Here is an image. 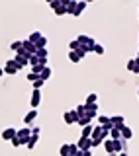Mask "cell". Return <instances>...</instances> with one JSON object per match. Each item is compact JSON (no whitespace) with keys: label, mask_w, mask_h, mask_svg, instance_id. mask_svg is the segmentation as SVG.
<instances>
[{"label":"cell","mask_w":139,"mask_h":156,"mask_svg":"<svg viewBox=\"0 0 139 156\" xmlns=\"http://www.w3.org/2000/svg\"><path fill=\"white\" fill-rule=\"evenodd\" d=\"M22 47H24V53H26L28 57H32V55H36V53H37V45H33L29 39H24V41H22Z\"/></svg>","instance_id":"6da1fadb"},{"label":"cell","mask_w":139,"mask_h":156,"mask_svg":"<svg viewBox=\"0 0 139 156\" xmlns=\"http://www.w3.org/2000/svg\"><path fill=\"white\" fill-rule=\"evenodd\" d=\"M39 104H41V92H39V90H33L32 96H29V105H32V109H37Z\"/></svg>","instance_id":"7a4b0ae2"},{"label":"cell","mask_w":139,"mask_h":156,"mask_svg":"<svg viewBox=\"0 0 139 156\" xmlns=\"http://www.w3.org/2000/svg\"><path fill=\"white\" fill-rule=\"evenodd\" d=\"M14 62H16L18 68H26L29 65V57H26V55H14Z\"/></svg>","instance_id":"3957f363"},{"label":"cell","mask_w":139,"mask_h":156,"mask_svg":"<svg viewBox=\"0 0 139 156\" xmlns=\"http://www.w3.org/2000/svg\"><path fill=\"white\" fill-rule=\"evenodd\" d=\"M77 144H78V148L82 150H92V139H84V136H81V139L77 140Z\"/></svg>","instance_id":"277c9868"},{"label":"cell","mask_w":139,"mask_h":156,"mask_svg":"<svg viewBox=\"0 0 139 156\" xmlns=\"http://www.w3.org/2000/svg\"><path fill=\"white\" fill-rule=\"evenodd\" d=\"M63 119H65V123H67V125H74V123H77V119H78V115L74 113V109H69V111H65Z\"/></svg>","instance_id":"5b68a950"},{"label":"cell","mask_w":139,"mask_h":156,"mask_svg":"<svg viewBox=\"0 0 139 156\" xmlns=\"http://www.w3.org/2000/svg\"><path fill=\"white\" fill-rule=\"evenodd\" d=\"M18 70H20V68L16 66V62H14V58H12V61H6V65H4V72H6V74L14 76V74H16Z\"/></svg>","instance_id":"8992f818"},{"label":"cell","mask_w":139,"mask_h":156,"mask_svg":"<svg viewBox=\"0 0 139 156\" xmlns=\"http://www.w3.org/2000/svg\"><path fill=\"white\" fill-rule=\"evenodd\" d=\"M18 136V131L14 129V127H6V129L2 131V139L4 140H12V139H16Z\"/></svg>","instance_id":"52a82bcc"},{"label":"cell","mask_w":139,"mask_h":156,"mask_svg":"<svg viewBox=\"0 0 139 156\" xmlns=\"http://www.w3.org/2000/svg\"><path fill=\"white\" fill-rule=\"evenodd\" d=\"M112 125L118 127V129L126 127V117H123V115H114V117H112Z\"/></svg>","instance_id":"ba28073f"},{"label":"cell","mask_w":139,"mask_h":156,"mask_svg":"<svg viewBox=\"0 0 139 156\" xmlns=\"http://www.w3.org/2000/svg\"><path fill=\"white\" fill-rule=\"evenodd\" d=\"M77 41L81 43L82 47H86V45H96V41H94L92 37H88V35H78V37H77Z\"/></svg>","instance_id":"9c48e42d"},{"label":"cell","mask_w":139,"mask_h":156,"mask_svg":"<svg viewBox=\"0 0 139 156\" xmlns=\"http://www.w3.org/2000/svg\"><path fill=\"white\" fill-rule=\"evenodd\" d=\"M96 115H98V105H96V104H92V105H86V117H88V119L92 121Z\"/></svg>","instance_id":"30bf717a"},{"label":"cell","mask_w":139,"mask_h":156,"mask_svg":"<svg viewBox=\"0 0 139 156\" xmlns=\"http://www.w3.org/2000/svg\"><path fill=\"white\" fill-rule=\"evenodd\" d=\"M86 6H88V4L84 2V0H78V2H77V8H74V12H73V16H81L84 10H86Z\"/></svg>","instance_id":"8fae6325"},{"label":"cell","mask_w":139,"mask_h":156,"mask_svg":"<svg viewBox=\"0 0 139 156\" xmlns=\"http://www.w3.org/2000/svg\"><path fill=\"white\" fill-rule=\"evenodd\" d=\"M32 136V131H29V127H22V129H18V139H22V140H26Z\"/></svg>","instance_id":"7c38bea8"},{"label":"cell","mask_w":139,"mask_h":156,"mask_svg":"<svg viewBox=\"0 0 139 156\" xmlns=\"http://www.w3.org/2000/svg\"><path fill=\"white\" fill-rule=\"evenodd\" d=\"M36 117H37V109H29L28 113L24 115V123H26V125H29L33 119H36Z\"/></svg>","instance_id":"4fadbf2b"},{"label":"cell","mask_w":139,"mask_h":156,"mask_svg":"<svg viewBox=\"0 0 139 156\" xmlns=\"http://www.w3.org/2000/svg\"><path fill=\"white\" fill-rule=\"evenodd\" d=\"M102 146H104V150H106L108 156H110V154H116V152H114V140H112V139H106Z\"/></svg>","instance_id":"5bb4252c"},{"label":"cell","mask_w":139,"mask_h":156,"mask_svg":"<svg viewBox=\"0 0 139 156\" xmlns=\"http://www.w3.org/2000/svg\"><path fill=\"white\" fill-rule=\"evenodd\" d=\"M131 136H133V131L130 129V127H122V140H131Z\"/></svg>","instance_id":"9a60e30c"},{"label":"cell","mask_w":139,"mask_h":156,"mask_svg":"<svg viewBox=\"0 0 139 156\" xmlns=\"http://www.w3.org/2000/svg\"><path fill=\"white\" fill-rule=\"evenodd\" d=\"M92 131H94V125H86V127H82L81 136H84V139H90V136H92Z\"/></svg>","instance_id":"2e32d148"},{"label":"cell","mask_w":139,"mask_h":156,"mask_svg":"<svg viewBox=\"0 0 139 156\" xmlns=\"http://www.w3.org/2000/svg\"><path fill=\"white\" fill-rule=\"evenodd\" d=\"M41 37H43V35H41V31H32L28 39L33 43V45H37V43H39V39H41Z\"/></svg>","instance_id":"e0dca14e"},{"label":"cell","mask_w":139,"mask_h":156,"mask_svg":"<svg viewBox=\"0 0 139 156\" xmlns=\"http://www.w3.org/2000/svg\"><path fill=\"white\" fill-rule=\"evenodd\" d=\"M98 123H100L102 127H114L112 125V117H108V115H100V117H98Z\"/></svg>","instance_id":"ac0fdd59"},{"label":"cell","mask_w":139,"mask_h":156,"mask_svg":"<svg viewBox=\"0 0 139 156\" xmlns=\"http://www.w3.org/2000/svg\"><path fill=\"white\" fill-rule=\"evenodd\" d=\"M110 139H112V140H122V129L114 127V129L110 131Z\"/></svg>","instance_id":"d6986e66"},{"label":"cell","mask_w":139,"mask_h":156,"mask_svg":"<svg viewBox=\"0 0 139 156\" xmlns=\"http://www.w3.org/2000/svg\"><path fill=\"white\" fill-rule=\"evenodd\" d=\"M123 143H126V140H114V152L116 154L126 152V150H123Z\"/></svg>","instance_id":"ffe728a7"},{"label":"cell","mask_w":139,"mask_h":156,"mask_svg":"<svg viewBox=\"0 0 139 156\" xmlns=\"http://www.w3.org/2000/svg\"><path fill=\"white\" fill-rule=\"evenodd\" d=\"M77 125L78 127H86V125H92V121L88 119L86 115H82V117H78V119H77Z\"/></svg>","instance_id":"44dd1931"},{"label":"cell","mask_w":139,"mask_h":156,"mask_svg":"<svg viewBox=\"0 0 139 156\" xmlns=\"http://www.w3.org/2000/svg\"><path fill=\"white\" fill-rule=\"evenodd\" d=\"M53 12H55V16H65V14H69V10H67V6H65V4L61 2V6H59V8H55Z\"/></svg>","instance_id":"7402d4cb"},{"label":"cell","mask_w":139,"mask_h":156,"mask_svg":"<svg viewBox=\"0 0 139 156\" xmlns=\"http://www.w3.org/2000/svg\"><path fill=\"white\" fill-rule=\"evenodd\" d=\"M37 140H39V136H29V139H28V150H33V148H36V144H37Z\"/></svg>","instance_id":"603a6c76"},{"label":"cell","mask_w":139,"mask_h":156,"mask_svg":"<svg viewBox=\"0 0 139 156\" xmlns=\"http://www.w3.org/2000/svg\"><path fill=\"white\" fill-rule=\"evenodd\" d=\"M59 154H61V156H69V154H71V146H69V143L61 144V148H59Z\"/></svg>","instance_id":"cb8c5ba5"},{"label":"cell","mask_w":139,"mask_h":156,"mask_svg":"<svg viewBox=\"0 0 139 156\" xmlns=\"http://www.w3.org/2000/svg\"><path fill=\"white\" fill-rule=\"evenodd\" d=\"M69 61H71V62H81L82 58L78 57V53H77V51H69Z\"/></svg>","instance_id":"d4e9b609"},{"label":"cell","mask_w":139,"mask_h":156,"mask_svg":"<svg viewBox=\"0 0 139 156\" xmlns=\"http://www.w3.org/2000/svg\"><path fill=\"white\" fill-rule=\"evenodd\" d=\"M127 70H130V72H135L137 70V58H131V61H127Z\"/></svg>","instance_id":"484cf974"},{"label":"cell","mask_w":139,"mask_h":156,"mask_svg":"<svg viewBox=\"0 0 139 156\" xmlns=\"http://www.w3.org/2000/svg\"><path fill=\"white\" fill-rule=\"evenodd\" d=\"M96 100H98V94H88V96H86V101H84V105L96 104Z\"/></svg>","instance_id":"4316f807"},{"label":"cell","mask_w":139,"mask_h":156,"mask_svg":"<svg viewBox=\"0 0 139 156\" xmlns=\"http://www.w3.org/2000/svg\"><path fill=\"white\" fill-rule=\"evenodd\" d=\"M74 113H77L78 117L86 115V105H84V104H78V105H77V109H74Z\"/></svg>","instance_id":"83f0119b"},{"label":"cell","mask_w":139,"mask_h":156,"mask_svg":"<svg viewBox=\"0 0 139 156\" xmlns=\"http://www.w3.org/2000/svg\"><path fill=\"white\" fill-rule=\"evenodd\" d=\"M10 49H12L14 53H20L22 51V41H12L10 43Z\"/></svg>","instance_id":"f1b7e54d"},{"label":"cell","mask_w":139,"mask_h":156,"mask_svg":"<svg viewBox=\"0 0 139 156\" xmlns=\"http://www.w3.org/2000/svg\"><path fill=\"white\" fill-rule=\"evenodd\" d=\"M29 65H32V66H37V65H41V58L37 57V53H36V55H32V57H29Z\"/></svg>","instance_id":"f546056e"},{"label":"cell","mask_w":139,"mask_h":156,"mask_svg":"<svg viewBox=\"0 0 139 156\" xmlns=\"http://www.w3.org/2000/svg\"><path fill=\"white\" fill-rule=\"evenodd\" d=\"M37 57L41 58V61H47V57H49V51H47V49H37Z\"/></svg>","instance_id":"4dcf8cb0"},{"label":"cell","mask_w":139,"mask_h":156,"mask_svg":"<svg viewBox=\"0 0 139 156\" xmlns=\"http://www.w3.org/2000/svg\"><path fill=\"white\" fill-rule=\"evenodd\" d=\"M81 47H82V45H81V43L77 41V39H73V41L69 43V49H71V51H78V49H81Z\"/></svg>","instance_id":"1f68e13d"},{"label":"cell","mask_w":139,"mask_h":156,"mask_svg":"<svg viewBox=\"0 0 139 156\" xmlns=\"http://www.w3.org/2000/svg\"><path fill=\"white\" fill-rule=\"evenodd\" d=\"M51 74H53V70H51V68H45V70H43L41 72V76H39V78H41V80H47V78H51Z\"/></svg>","instance_id":"d6a6232c"},{"label":"cell","mask_w":139,"mask_h":156,"mask_svg":"<svg viewBox=\"0 0 139 156\" xmlns=\"http://www.w3.org/2000/svg\"><path fill=\"white\" fill-rule=\"evenodd\" d=\"M77 2H78V0H71V2H69V6H67V10H69V14H71V16H73L74 8H77Z\"/></svg>","instance_id":"836d02e7"},{"label":"cell","mask_w":139,"mask_h":156,"mask_svg":"<svg viewBox=\"0 0 139 156\" xmlns=\"http://www.w3.org/2000/svg\"><path fill=\"white\" fill-rule=\"evenodd\" d=\"M104 51H106V49H104L100 43H96V45H94V53H96V55H104Z\"/></svg>","instance_id":"e575fe53"},{"label":"cell","mask_w":139,"mask_h":156,"mask_svg":"<svg viewBox=\"0 0 139 156\" xmlns=\"http://www.w3.org/2000/svg\"><path fill=\"white\" fill-rule=\"evenodd\" d=\"M43 84H45V80H41V78H39L37 82H33V90H41Z\"/></svg>","instance_id":"d590c367"},{"label":"cell","mask_w":139,"mask_h":156,"mask_svg":"<svg viewBox=\"0 0 139 156\" xmlns=\"http://www.w3.org/2000/svg\"><path fill=\"white\" fill-rule=\"evenodd\" d=\"M77 53H78V57H81V58H84V57L88 55V49H86V47H81V49H78Z\"/></svg>","instance_id":"8d00e7d4"},{"label":"cell","mask_w":139,"mask_h":156,"mask_svg":"<svg viewBox=\"0 0 139 156\" xmlns=\"http://www.w3.org/2000/svg\"><path fill=\"white\" fill-rule=\"evenodd\" d=\"M28 80L33 84V82H37V80H39V76H37V74H33V72H28Z\"/></svg>","instance_id":"74e56055"},{"label":"cell","mask_w":139,"mask_h":156,"mask_svg":"<svg viewBox=\"0 0 139 156\" xmlns=\"http://www.w3.org/2000/svg\"><path fill=\"white\" fill-rule=\"evenodd\" d=\"M10 143H12V146H24V140H22V139H18V136H16V139H12Z\"/></svg>","instance_id":"f35d334b"},{"label":"cell","mask_w":139,"mask_h":156,"mask_svg":"<svg viewBox=\"0 0 139 156\" xmlns=\"http://www.w3.org/2000/svg\"><path fill=\"white\" fill-rule=\"evenodd\" d=\"M39 133H41V129H39V127H33V129H32V135L33 136H39Z\"/></svg>","instance_id":"ab89813d"},{"label":"cell","mask_w":139,"mask_h":156,"mask_svg":"<svg viewBox=\"0 0 139 156\" xmlns=\"http://www.w3.org/2000/svg\"><path fill=\"white\" fill-rule=\"evenodd\" d=\"M82 156H92V150H84V152H82Z\"/></svg>","instance_id":"60d3db41"},{"label":"cell","mask_w":139,"mask_h":156,"mask_svg":"<svg viewBox=\"0 0 139 156\" xmlns=\"http://www.w3.org/2000/svg\"><path fill=\"white\" fill-rule=\"evenodd\" d=\"M4 74H6V72H4V68H0V78H2Z\"/></svg>","instance_id":"b9f144b4"},{"label":"cell","mask_w":139,"mask_h":156,"mask_svg":"<svg viewBox=\"0 0 139 156\" xmlns=\"http://www.w3.org/2000/svg\"><path fill=\"white\" fill-rule=\"evenodd\" d=\"M135 74H139V62H137V70H135Z\"/></svg>","instance_id":"7bdbcfd3"},{"label":"cell","mask_w":139,"mask_h":156,"mask_svg":"<svg viewBox=\"0 0 139 156\" xmlns=\"http://www.w3.org/2000/svg\"><path fill=\"white\" fill-rule=\"evenodd\" d=\"M120 156H127V152H122V154H120Z\"/></svg>","instance_id":"ee69618b"},{"label":"cell","mask_w":139,"mask_h":156,"mask_svg":"<svg viewBox=\"0 0 139 156\" xmlns=\"http://www.w3.org/2000/svg\"><path fill=\"white\" fill-rule=\"evenodd\" d=\"M137 58H139V51H137Z\"/></svg>","instance_id":"f6af8a7d"},{"label":"cell","mask_w":139,"mask_h":156,"mask_svg":"<svg viewBox=\"0 0 139 156\" xmlns=\"http://www.w3.org/2000/svg\"><path fill=\"white\" fill-rule=\"evenodd\" d=\"M137 96H139V92H137Z\"/></svg>","instance_id":"bcb514c9"},{"label":"cell","mask_w":139,"mask_h":156,"mask_svg":"<svg viewBox=\"0 0 139 156\" xmlns=\"http://www.w3.org/2000/svg\"><path fill=\"white\" fill-rule=\"evenodd\" d=\"M69 156H73V154H69Z\"/></svg>","instance_id":"7dc6e473"}]
</instances>
